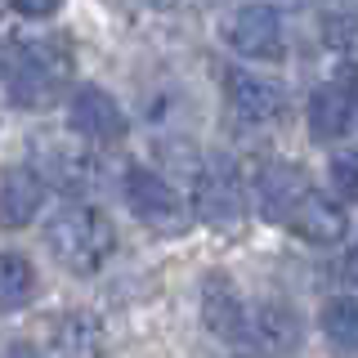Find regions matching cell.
I'll return each mask as SVG.
<instances>
[{
	"label": "cell",
	"instance_id": "obj_1",
	"mask_svg": "<svg viewBox=\"0 0 358 358\" xmlns=\"http://www.w3.org/2000/svg\"><path fill=\"white\" fill-rule=\"evenodd\" d=\"M45 246L67 273H94L117 251V229L94 206H63L45 224Z\"/></svg>",
	"mask_w": 358,
	"mask_h": 358
},
{
	"label": "cell",
	"instance_id": "obj_2",
	"mask_svg": "<svg viewBox=\"0 0 358 358\" xmlns=\"http://www.w3.org/2000/svg\"><path fill=\"white\" fill-rule=\"evenodd\" d=\"M5 90L18 108H54L67 90V54L54 45H22L5 72Z\"/></svg>",
	"mask_w": 358,
	"mask_h": 358
},
{
	"label": "cell",
	"instance_id": "obj_3",
	"mask_svg": "<svg viewBox=\"0 0 358 358\" xmlns=\"http://www.w3.org/2000/svg\"><path fill=\"white\" fill-rule=\"evenodd\" d=\"M121 197H126V206L134 210V220L157 229V233H179L188 224L184 197L171 188V179H162L157 171H148V166H126V175H121Z\"/></svg>",
	"mask_w": 358,
	"mask_h": 358
},
{
	"label": "cell",
	"instance_id": "obj_4",
	"mask_svg": "<svg viewBox=\"0 0 358 358\" xmlns=\"http://www.w3.org/2000/svg\"><path fill=\"white\" fill-rule=\"evenodd\" d=\"M31 171H36L41 184L59 188L67 197H90L99 188V162H94V152L81 148V139L76 143H36L31 148Z\"/></svg>",
	"mask_w": 358,
	"mask_h": 358
},
{
	"label": "cell",
	"instance_id": "obj_5",
	"mask_svg": "<svg viewBox=\"0 0 358 358\" xmlns=\"http://www.w3.org/2000/svg\"><path fill=\"white\" fill-rule=\"evenodd\" d=\"M224 41L242 59H260V63L282 59V50H287V31H282V18H278L273 5H242L238 14H229Z\"/></svg>",
	"mask_w": 358,
	"mask_h": 358
},
{
	"label": "cell",
	"instance_id": "obj_6",
	"mask_svg": "<svg viewBox=\"0 0 358 358\" xmlns=\"http://www.w3.org/2000/svg\"><path fill=\"white\" fill-rule=\"evenodd\" d=\"M67 126H72V134H81V143L108 148V143L126 139V112L117 108V99H112L108 90L81 85L67 99Z\"/></svg>",
	"mask_w": 358,
	"mask_h": 358
},
{
	"label": "cell",
	"instance_id": "obj_7",
	"mask_svg": "<svg viewBox=\"0 0 358 358\" xmlns=\"http://www.w3.org/2000/svg\"><path fill=\"white\" fill-rule=\"evenodd\" d=\"M224 99H229L233 117L251 121V126H264V121H278L287 108V90L282 81H273V76H260V72H242V67H233L229 76H224Z\"/></svg>",
	"mask_w": 358,
	"mask_h": 358
},
{
	"label": "cell",
	"instance_id": "obj_8",
	"mask_svg": "<svg viewBox=\"0 0 358 358\" xmlns=\"http://www.w3.org/2000/svg\"><path fill=\"white\" fill-rule=\"evenodd\" d=\"M287 229L309 246H336L350 233V210H345L341 201H331L327 193H313L309 188V193L296 201V210L287 215Z\"/></svg>",
	"mask_w": 358,
	"mask_h": 358
},
{
	"label": "cell",
	"instance_id": "obj_9",
	"mask_svg": "<svg viewBox=\"0 0 358 358\" xmlns=\"http://www.w3.org/2000/svg\"><path fill=\"white\" fill-rule=\"evenodd\" d=\"M201 318L206 327L229 345H246V318H251V305L238 296L233 278L224 273H210L206 287H201Z\"/></svg>",
	"mask_w": 358,
	"mask_h": 358
},
{
	"label": "cell",
	"instance_id": "obj_10",
	"mask_svg": "<svg viewBox=\"0 0 358 358\" xmlns=\"http://www.w3.org/2000/svg\"><path fill=\"white\" fill-rule=\"evenodd\" d=\"M251 193L260 201L264 220H287L296 210V201L309 193V184H305V171L291 162H260L251 175Z\"/></svg>",
	"mask_w": 358,
	"mask_h": 358
},
{
	"label": "cell",
	"instance_id": "obj_11",
	"mask_svg": "<svg viewBox=\"0 0 358 358\" xmlns=\"http://www.w3.org/2000/svg\"><path fill=\"white\" fill-rule=\"evenodd\" d=\"M193 210L210 224V229H233V224H242L246 201H242L238 175L206 166V171H201V179L193 184Z\"/></svg>",
	"mask_w": 358,
	"mask_h": 358
},
{
	"label": "cell",
	"instance_id": "obj_12",
	"mask_svg": "<svg viewBox=\"0 0 358 358\" xmlns=\"http://www.w3.org/2000/svg\"><path fill=\"white\" fill-rule=\"evenodd\" d=\"M246 345L260 354H291L300 345V313L282 300H260L246 318Z\"/></svg>",
	"mask_w": 358,
	"mask_h": 358
},
{
	"label": "cell",
	"instance_id": "obj_13",
	"mask_svg": "<svg viewBox=\"0 0 358 358\" xmlns=\"http://www.w3.org/2000/svg\"><path fill=\"white\" fill-rule=\"evenodd\" d=\"M45 184L36 179L31 166H14L0 175V229H27L41 215Z\"/></svg>",
	"mask_w": 358,
	"mask_h": 358
},
{
	"label": "cell",
	"instance_id": "obj_14",
	"mask_svg": "<svg viewBox=\"0 0 358 358\" xmlns=\"http://www.w3.org/2000/svg\"><path fill=\"white\" fill-rule=\"evenodd\" d=\"M354 126V103L350 99H345V90L341 85H318L309 94V134L313 139H341L345 130Z\"/></svg>",
	"mask_w": 358,
	"mask_h": 358
},
{
	"label": "cell",
	"instance_id": "obj_15",
	"mask_svg": "<svg viewBox=\"0 0 358 358\" xmlns=\"http://www.w3.org/2000/svg\"><path fill=\"white\" fill-rule=\"evenodd\" d=\"M41 291V278H36V264L18 251H0V313H14V309H27Z\"/></svg>",
	"mask_w": 358,
	"mask_h": 358
},
{
	"label": "cell",
	"instance_id": "obj_16",
	"mask_svg": "<svg viewBox=\"0 0 358 358\" xmlns=\"http://www.w3.org/2000/svg\"><path fill=\"white\" fill-rule=\"evenodd\" d=\"M99 350H103V336H99V322L90 313H67L54 327V341H50L54 358H99Z\"/></svg>",
	"mask_w": 358,
	"mask_h": 358
},
{
	"label": "cell",
	"instance_id": "obj_17",
	"mask_svg": "<svg viewBox=\"0 0 358 358\" xmlns=\"http://www.w3.org/2000/svg\"><path fill=\"white\" fill-rule=\"evenodd\" d=\"M322 336L336 350H358V300L336 296L322 305Z\"/></svg>",
	"mask_w": 358,
	"mask_h": 358
},
{
	"label": "cell",
	"instance_id": "obj_18",
	"mask_svg": "<svg viewBox=\"0 0 358 358\" xmlns=\"http://www.w3.org/2000/svg\"><path fill=\"white\" fill-rule=\"evenodd\" d=\"M157 166L162 171L157 175H179V179H201V171H206V162H201V152H197V143L193 139H162L157 143Z\"/></svg>",
	"mask_w": 358,
	"mask_h": 358
},
{
	"label": "cell",
	"instance_id": "obj_19",
	"mask_svg": "<svg viewBox=\"0 0 358 358\" xmlns=\"http://www.w3.org/2000/svg\"><path fill=\"white\" fill-rule=\"evenodd\" d=\"M327 175H331V188L341 201H358V152L345 148V152H331L327 162Z\"/></svg>",
	"mask_w": 358,
	"mask_h": 358
},
{
	"label": "cell",
	"instance_id": "obj_20",
	"mask_svg": "<svg viewBox=\"0 0 358 358\" xmlns=\"http://www.w3.org/2000/svg\"><path fill=\"white\" fill-rule=\"evenodd\" d=\"M322 27H327L322 36H327L331 50L350 54V63H358V9H354V14H331Z\"/></svg>",
	"mask_w": 358,
	"mask_h": 358
},
{
	"label": "cell",
	"instance_id": "obj_21",
	"mask_svg": "<svg viewBox=\"0 0 358 358\" xmlns=\"http://www.w3.org/2000/svg\"><path fill=\"white\" fill-rule=\"evenodd\" d=\"M22 18H54L63 9V0H9Z\"/></svg>",
	"mask_w": 358,
	"mask_h": 358
},
{
	"label": "cell",
	"instance_id": "obj_22",
	"mask_svg": "<svg viewBox=\"0 0 358 358\" xmlns=\"http://www.w3.org/2000/svg\"><path fill=\"white\" fill-rule=\"evenodd\" d=\"M336 85L345 90V99H350L354 112H358V63H345V67H341V76H336Z\"/></svg>",
	"mask_w": 358,
	"mask_h": 358
},
{
	"label": "cell",
	"instance_id": "obj_23",
	"mask_svg": "<svg viewBox=\"0 0 358 358\" xmlns=\"http://www.w3.org/2000/svg\"><path fill=\"white\" fill-rule=\"evenodd\" d=\"M0 358H45L36 345H27V341H14V345H5V354Z\"/></svg>",
	"mask_w": 358,
	"mask_h": 358
},
{
	"label": "cell",
	"instance_id": "obj_24",
	"mask_svg": "<svg viewBox=\"0 0 358 358\" xmlns=\"http://www.w3.org/2000/svg\"><path fill=\"white\" fill-rule=\"evenodd\" d=\"M345 278H350V282H358V242L350 246V255H345Z\"/></svg>",
	"mask_w": 358,
	"mask_h": 358
}]
</instances>
